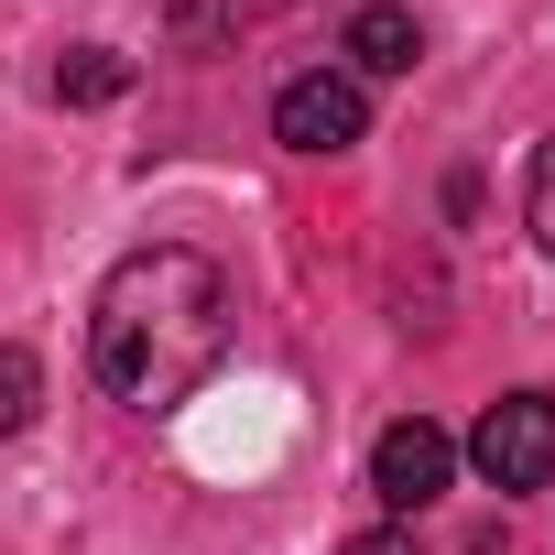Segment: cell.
<instances>
[{
    "label": "cell",
    "mask_w": 555,
    "mask_h": 555,
    "mask_svg": "<svg viewBox=\"0 0 555 555\" xmlns=\"http://www.w3.org/2000/svg\"><path fill=\"white\" fill-rule=\"evenodd\" d=\"M522 229H533V250L555 261V142L533 153V175H522Z\"/></svg>",
    "instance_id": "8"
},
{
    "label": "cell",
    "mask_w": 555,
    "mask_h": 555,
    "mask_svg": "<svg viewBox=\"0 0 555 555\" xmlns=\"http://www.w3.org/2000/svg\"><path fill=\"white\" fill-rule=\"evenodd\" d=\"M131 88V55H109V44H77L66 66H55V99H77V109H99V99H120Z\"/></svg>",
    "instance_id": "6"
},
{
    "label": "cell",
    "mask_w": 555,
    "mask_h": 555,
    "mask_svg": "<svg viewBox=\"0 0 555 555\" xmlns=\"http://www.w3.org/2000/svg\"><path fill=\"white\" fill-rule=\"evenodd\" d=\"M447 479H457V436H447V425L403 414V425H382V436H371V490H382L392 512L447 501Z\"/></svg>",
    "instance_id": "3"
},
{
    "label": "cell",
    "mask_w": 555,
    "mask_h": 555,
    "mask_svg": "<svg viewBox=\"0 0 555 555\" xmlns=\"http://www.w3.org/2000/svg\"><path fill=\"white\" fill-rule=\"evenodd\" d=\"M414 55H425V23L403 12V0L349 12V66H360V77H414Z\"/></svg>",
    "instance_id": "5"
},
{
    "label": "cell",
    "mask_w": 555,
    "mask_h": 555,
    "mask_svg": "<svg viewBox=\"0 0 555 555\" xmlns=\"http://www.w3.org/2000/svg\"><path fill=\"white\" fill-rule=\"evenodd\" d=\"M229 360V272L185 240H153L131 261H109V284L88 306V371L109 403L164 414L185 403L207 371Z\"/></svg>",
    "instance_id": "1"
},
{
    "label": "cell",
    "mask_w": 555,
    "mask_h": 555,
    "mask_svg": "<svg viewBox=\"0 0 555 555\" xmlns=\"http://www.w3.org/2000/svg\"><path fill=\"white\" fill-rule=\"evenodd\" d=\"M349 555H414V533H392V522H371V533H349Z\"/></svg>",
    "instance_id": "9"
},
{
    "label": "cell",
    "mask_w": 555,
    "mask_h": 555,
    "mask_svg": "<svg viewBox=\"0 0 555 555\" xmlns=\"http://www.w3.org/2000/svg\"><path fill=\"white\" fill-rule=\"evenodd\" d=\"M34 403H44L34 349H0V436H23V425H34Z\"/></svg>",
    "instance_id": "7"
},
{
    "label": "cell",
    "mask_w": 555,
    "mask_h": 555,
    "mask_svg": "<svg viewBox=\"0 0 555 555\" xmlns=\"http://www.w3.org/2000/svg\"><path fill=\"white\" fill-rule=\"evenodd\" d=\"M371 131V99H360V77H295L284 99H272V142H284V153H349Z\"/></svg>",
    "instance_id": "4"
},
{
    "label": "cell",
    "mask_w": 555,
    "mask_h": 555,
    "mask_svg": "<svg viewBox=\"0 0 555 555\" xmlns=\"http://www.w3.org/2000/svg\"><path fill=\"white\" fill-rule=\"evenodd\" d=\"M468 468L490 490H544L555 479V392H501L468 425Z\"/></svg>",
    "instance_id": "2"
}]
</instances>
